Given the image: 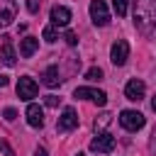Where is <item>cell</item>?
<instances>
[{"label":"cell","instance_id":"1","mask_svg":"<svg viewBox=\"0 0 156 156\" xmlns=\"http://www.w3.org/2000/svg\"><path fill=\"white\" fill-rule=\"evenodd\" d=\"M134 24L146 37H154L156 34V0H136Z\"/></svg>","mask_w":156,"mask_h":156},{"label":"cell","instance_id":"2","mask_svg":"<svg viewBox=\"0 0 156 156\" xmlns=\"http://www.w3.org/2000/svg\"><path fill=\"white\" fill-rule=\"evenodd\" d=\"M144 122H146L144 115L136 112V110H122V112H119V124H122L127 132H136V129H141Z\"/></svg>","mask_w":156,"mask_h":156},{"label":"cell","instance_id":"3","mask_svg":"<svg viewBox=\"0 0 156 156\" xmlns=\"http://www.w3.org/2000/svg\"><path fill=\"white\" fill-rule=\"evenodd\" d=\"M90 20H93L98 27L110 24V10H107L105 0H90Z\"/></svg>","mask_w":156,"mask_h":156},{"label":"cell","instance_id":"4","mask_svg":"<svg viewBox=\"0 0 156 156\" xmlns=\"http://www.w3.org/2000/svg\"><path fill=\"white\" fill-rule=\"evenodd\" d=\"M127 58H129V44H127L124 39H117V41L112 44V49H110V61H112L115 66H124Z\"/></svg>","mask_w":156,"mask_h":156},{"label":"cell","instance_id":"5","mask_svg":"<svg viewBox=\"0 0 156 156\" xmlns=\"http://www.w3.org/2000/svg\"><path fill=\"white\" fill-rule=\"evenodd\" d=\"M37 93H39V88L29 76H22L17 80V98L20 100H32V98H37Z\"/></svg>","mask_w":156,"mask_h":156},{"label":"cell","instance_id":"6","mask_svg":"<svg viewBox=\"0 0 156 156\" xmlns=\"http://www.w3.org/2000/svg\"><path fill=\"white\" fill-rule=\"evenodd\" d=\"M115 149V136L110 132H102L98 134L93 141H90V151H98V154H110Z\"/></svg>","mask_w":156,"mask_h":156},{"label":"cell","instance_id":"7","mask_svg":"<svg viewBox=\"0 0 156 156\" xmlns=\"http://www.w3.org/2000/svg\"><path fill=\"white\" fill-rule=\"evenodd\" d=\"M144 93H146V85H144V80H139V78H132V80L124 85V98L132 100V102L144 100Z\"/></svg>","mask_w":156,"mask_h":156},{"label":"cell","instance_id":"8","mask_svg":"<svg viewBox=\"0 0 156 156\" xmlns=\"http://www.w3.org/2000/svg\"><path fill=\"white\" fill-rule=\"evenodd\" d=\"M17 17V2L15 0H0V27H10Z\"/></svg>","mask_w":156,"mask_h":156},{"label":"cell","instance_id":"9","mask_svg":"<svg viewBox=\"0 0 156 156\" xmlns=\"http://www.w3.org/2000/svg\"><path fill=\"white\" fill-rule=\"evenodd\" d=\"M76 98L90 100V102H95V105H105V102H107V95H105L102 90H98V88H78V90H76Z\"/></svg>","mask_w":156,"mask_h":156},{"label":"cell","instance_id":"10","mask_svg":"<svg viewBox=\"0 0 156 156\" xmlns=\"http://www.w3.org/2000/svg\"><path fill=\"white\" fill-rule=\"evenodd\" d=\"M76 127H78V115H76L73 107H66L63 115L58 117V132H71Z\"/></svg>","mask_w":156,"mask_h":156},{"label":"cell","instance_id":"11","mask_svg":"<svg viewBox=\"0 0 156 156\" xmlns=\"http://www.w3.org/2000/svg\"><path fill=\"white\" fill-rule=\"evenodd\" d=\"M68 22H71V10L63 7V5H54V7H51V24L66 27Z\"/></svg>","mask_w":156,"mask_h":156},{"label":"cell","instance_id":"12","mask_svg":"<svg viewBox=\"0 0 156 156\" xmlns=\"http://www.w3.org/2000/svg\"><path fill=\"white\" fill-rule=\"evenodd\" d=\"M24 115H27V122H29V127H37V129H39V127L44 124V110H41L39 105L29 102V105H27V112H24Z\"/></svg>","mask_w":156,"mask_h":156},{"label":"cell","instance_id":"13","mask_svg":"<svg viewBox=\"0 0 156 156\" xmlns=\"http://www.w3.org/2000/svg\"><path fill=\"white\" fill-rule=\"evenodd\" d=\"M39 49V39L37 37H24L22 39V44H20V54L24 56V58H29V56H34V51Z\"/></svg>","mask_w":156,"mask_h":156},{"label":"cell","instance_id":"14","mask_svg":"<svg viewBox=\"0 0 156 156\" xmlns=\"http://www.w3.org/2000/svg\"><path fill=\"white\" fill-rule=\"evenodd\" d=\"M41 83H44L46 88H58V83H61L58 68H56V66H49V68L44 71V76H41Z\"/></svg>","mask_w":156,"mask_h":156},{"label":"cell","instance_id":"15","mask_svg":"<svg viewBox=\"0 0 156 156\" xmlns=\"http://www.w3.org/2000/svg\"><path fill=\"white\" fill-rule=\"evenodd\" d=\"M0 61H2L5 66H15L17 56H15V49H12V44H10V41H5V44L0 46Z\"/></svg>","mask_w":156,"mask_h":156},{"label":"cell","instance_id":"16","mask_svg":"<svg viewBox=\"0 0 156 156\" xmlns=\"http://www.w3.org/2000/svg\"><path fill=\"white\" fill-rule=\"evenodd\" d=\"M41 37H44V41H56L58 39V34H56V29H54V24H49V27H44V32H41Z\"/></svg>","mask_w":156,"mask_h":156},{"label":"cell","instance_id":"17","mask_svg":"<svg viewBox=\"0 0 156 156\" xmlns=\"http://www.w3.org/2000/svg\"><path fill=\"white\" fill-rule=\"evenodd\" d=\"M127 2H129V0H112V7H115V12H117V17H124V15H127Z\"/></svg>","mask_w":156,"mask_h":156},{"label":"cell","instance_id":"18","mask_svg":"<svg viewBox=\"0 0 156 156\" xmlns=\"http://www.w3.org/2000/svg\"><path fill=\"white\" fill-rule=\"evenodd\" d=\"M85 78H88V80H102V71H100L98 66H93V68L85 71Z\"/></svg>","mask_w":156,"mask_h":156},{"label":"cell","instance_id":"19","mask_svg":"<svg viewBox=\"0 0 156 156\" xmlns=\"http://www.w3.org/2000/svg\"><path fill=\"white\" fill-rule=\"evenodd\" d=\"M110 122H112V115L105 112V115H100V119H95V129H105Z\"/></svg>","mask_w":156,"mask_h":156},{"label":"cell","instance_id":"20","mask_svg":"<svg viewBox=\"0 0 156 156\" xmlns=\"http://www.w3.org/2000/svg\"><path fill=\"white\" fill-rule=\"evenodd\" d=\"M63 39H66V44H68V46H76V44H78L76 32H66V34H63Z\"/></svg>","mask_w":156,"mask_h":156},{"label":"cell","instance_id":"21","mask_svg":"<svg viewBox=\"0 0 156 156\" xmlns=\"http://www.w3.org/2000/svg\"><path fill=\"white\" fill-rule=\"evenodd\" d=\"M0 151L5 154V156H15V151H12V146L5 141V139H0Z\"/></svg>","mask_w":156,"mask_h":156},{"label":"cell","instance_id":"22","mask_svg":"<svg viewBox=\"0 0 156 156\" xmlns=\"http://www.w3.org/2000/svg\"><path fill=\"white\" fill-rule=\"evenodd\" d=\"M39 7H41V0H27V10L34 15V12H39Z\"/></svg>","mask_w":156,"mask_h":156},{"label":"cell","instance_id":"23","mask_svg":"<svg viewBox=\"0 0 156 156\" xmlns=\"http://www.w3.org/2000/svg\"><path fill=\"white\" fill-rule=\"evenodd\" d=\"M44 102H46V107H58V98L56 95H46Z\"/></svg>","mask_w":156,"mask_h":156},{"label":"cell","instance_id":"24","mask_svg":"<svg viewBox=\"0 0 156 156\" xmlns=\"http://www.w3.org/2000/svg\"><path fill=\"white\" fill-rule=\"evenodd\" d=\"M2 115H5V119H7V122H12V119H15V117H17V112H15V110H12V107H7V110H5V112H2Z\"/></svg>","mask_w":156,"mask_h":156},{"label":"cell","instance_id":"25","mask_svg":"<svg viewBox=\"0 0 156 156\" xmlns=\"http://www.w3.org/2000/svg\"><path fill=\"white\" fill-rule=\"evenodd\" d=\"M34 156H46V151H44V149H37V151H34Z\"/></svg>","mask_w":156,"mask_h":156},{"label":"cell","instance_id":"26","mask_svg":"<svg viewBox=\"0 0 156 156\" xmlns=\"http://www.w3.org/2000/svg\"><path fill=\"white\" fill-rule=\"evenodd\" d=\"M2 85H7V76H0V88Z\"/></svg>","mask_w":156,"mask_h":156},{"label":"cell","instance_id":"27","mask_svg":"<svg viewBox=\"0 0 156 156\" xmlns=\"http://www.w3.org/2000/svg\"><path fill=\"white\" fill-rule=\"evenodd\" d=\"M151 107H154V112H156V95H154V100H151Z\"/></svg>","mask_w":156,"mask_h":156},{"label":"cell","instance_id":"28","mask_svg":"<svg viewBox=\"0 0 156 156\" xmlns=\"http://www.w3.org/2000/svg\"><path fill=\"white\" fill-rule=\"evenodd\" d=\"M76 156H85V154H76Z\"/></svg>","mask_w":156,"mask_h":156}]
</instances>
